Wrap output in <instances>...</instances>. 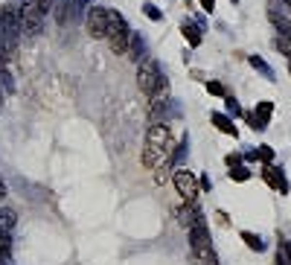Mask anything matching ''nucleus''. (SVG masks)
Listing matches in <instances>:
<instances>
[{
  "instance_id": "31",
  "label": "nucleus",
  "mask_w": 291,
  "mask_h": 265,
  "mask_svg": "<svg viewBox=\"0 0 291 265\" xmlns=\"http://www.w3.org/2000/svg\"><path fill=\"white\" fill-rule=\"evenodd\" d=\"M198 3H201L204 12H213V9H216V0H198Z\"/></svg>"
},
{
  "instance_id": "20",
  "label": "nucleus",
  "mask_w": 291,
  "mask_h": 265,
  "mask_svg": "<svg viewBox=\"0 0 291 265\" xmlns=\"http://www.w3.org/2000/svg\"><path fill=\"white\" fill-rule=\"evenodd\" d=\"M143 15H146L149 20H163V12H160L154 3H143Z\"/></svg>"
},
{
  "instance_id": "37",
  "label": "nucleus",
  "mask_w": 291,
  "mask_h": 265,
  "mask_svg": "<svg viewBox=\"0 0 291 265\" xmlns=\"http://www.w3.org/2000/svg\"><path fill=\"white\" fill-rule=\"evenodd\" d=\"M286 3H289V6H291V0H286Z\"/></svg>"
},
{
  "instance_id": "8",
  "label": "nucleus",
  "mask_w": 291,
  "mask_h": 265,
  "mask_svg": "<svg viewBox=\"0 0 291 265\" xmlns=\"http://www.w3.org/2000/svg\"><path fill=\"white\" fill-rule=\"evenodd\" d=\"M271 114H274V102H257V111L254 114H248V123H251V128L254 131H265L268 128V120H271Z\"/></svg>"
},
{
  "instance_id": "17",
  "label": "nucleus",
  "mask_w": 291,
  "mask_h": 265,
  "mask_svg": "<svg viewBox=\"0 0 291 265\" xmlns=\"http://www.w3.org/2000/svg\"><path fill=\"white\" fill-rule=\"evenodd\" d=\"M242 242H245L251 251H265V242H262L257 233H251V230H242Z\"/></svg>"
},
{
  "instance_id": "2",
  "label": "nucleus",
  "mask_w": 291,
  "mask_h": 265,
  "mask_svg": "<svg viewBox=\"0 0 291 265\" xmlns=\"http://www.w3.org/2000/svg\"><path fill=\"white\" fill-rule=\"evenodd\" d=\"M131 29H128V23H125V18L120 15V12H111L108 15V35H105V41H108V47L117 53V55H122V53H128V44H131Z\"/></svg>"
},
{
  "instance_id": "14",
  "label": "nucleus",
  "mask_w": 291,
  "mask_h": 265,
  "mask_svg": "<svg viewBox=\"0 0 291 265\" xmlns=\"http://www.w3.org/2000/svg\"><path fill=\"white\" fill-rule=\"evenodd\" d=\"M15 225H17V213L9 210V207H3V210H0V230H9V233H12Z\"/></svg>"
},
{
  "instance_id": "1",
  "label": "nucleus",
  "mask_w": 291,
  "mask_h": 265,
  "mask_svg": "<svg viewBox=\"0 0 291 265\" xmlns=\"http://www.w3.org/2000/svg\"><path fill=\"white\" fill-rule=\"evenodd\" d=\"M172 149V134L166 123H152L149 134H146V149H143V166L146 169H157L163 166V160L169 158Z\"/></svg>"
},
{
  "instance_id": "7",
  "label": "nucleus",
  "mask_w": 291,
  "mask_h": 265,
  "mask_svg": "<svg viewBox=\"0 0 291 265\" xmlns=\"http://www.w3.org/2000/svg\"><path fill=\"white\" fill-rule=\"evenodd\" d=\"M44 29V12L35 6V3H29V6H23V23H20V32L23 35H38Z\"/></svg>"
},
{
  "instance_id": "13",
  "label": "nucleus",
  "mask_w": 291,
  "mask_h": 265,
  "mask_svg": "<svg viewBox=\"0 0 291 265\" xmlns=\"http://www.w3.org/2000/svg\"><path fill=\"white\" fill-rule=\"evenodd\" d=\"M90 9V0H70V20H85Z\"/></svg>"
},
{
  "instance_id": "6",
  "label": "nucleus",
  "mask_w": 291,
  "mask_h": 265,
  "mask_svg": "<svg viewBox=\"0 0 291 265\" xmlns=\"http://www.w3.org/2000/svg\"><path fill=\"white\" fill-rule=\"evenodd\" d=\"M189 251H192V257H198V260L210 251V230H207L204 222H198V225L189 228Z\"/></svg>"
},
{
  "instance_id": "16",
  "label": "nucleus",
  "mask_w": 291,
  "mask_h": 265,
  "mask_svg": "<svg viewBox=\"0 0 291 265\" xmlns=\"http://www.w3.org/2000/svg\"><path fill=\"white\" fill-rule=\"evenodd\" d=\"M55 20H58V26H67V20H70V0H58L55 3Z\"/></svg>"
},
{
  "instance_id": "30",
  "label": "nucleus",
  "mask_w": 291,
  "mask_h": 265,
  "mask_svg": "<svg viewBox=\"0 0 291 265\" xmlns=\"http://www.w3.org/2000/svg\"><path fill=\"white\" fill-rule=\"evenodd\" d=\"M35 6H38V9H41L44 15H47V12L52 9V0H35Z\"/></svg>"
},
{
  "instance_id": "24",
  "label": "nucleus",
  "mask_w": 291,
  "mask_h": 265,
  "mask_svg": "<svg viewBox=\"0 0 291 265\" xmlns=\"http://www.w3.org/2000/svg\"><path fill=\"white\" fill-rule=\"evenodd\" d=\"M207 90H210L213 96H227V90H224L222 82H207Z\"/></svg>"
},
{
  "instance_id": "35",
  "label": "nucleus",
  "mask_w": 291,
  "mask_h": 265,
  "mask_svg": "<svg viewBox=\"0 0 291 265\" xmlns=\"http://www.w3.org/2000/svg\"><path fill=\"white\" fill-rule=\"evenodd\" d=\"M289 73H291V58H289Z\"/></svg>"
},
{
  "instance_id": "3",
  "label": "nucleus",
  "mask_w": 291,
  "mask_h": 265,
  "mask_svg": "<svg viewBox=\"0 0 291 265\" xmlns=\"http://www.w3.org/2000/svg\"><path fill=\"white\" fill-rule=\"evenodd\" d=\"M160 64L154 61V58H143V64H140V70H137V85H140V90L149 96V99H154V93H157V85H160Z\"/></svg>"
},
{
  "instance_id": "10",
  "label": "nucleus",
  "mask_w": 291,
  "mask_h": 265,
  "mask_svg": "<svg viewBox=\"0 0 291 265\" xmlns=\"http://www.w3.org/2000/svg\"><path fill=\"white\" fill-rule=\"evenodd\" d=\"M210 120H213V125L222 131V134H230V137H239V128L233 125V117L230 114H222V111H213L210 114Z\"/></svg>"
},
{
  "instance_id": "21",
  "label": "nucleus",
  "mask_w": 291,
  "mask_h": 265,
  "mask_svg": "<svg viewBox=\"0 0 291 265\" xmlns=\"http://www.w3.org/2000/svg\"><path fill=\"white\" fill-rule=\"evenodd\" d=\"M251 64H254V67H257V70H259V73H262L265 79H274V70H271V67H268V64H265L262 58H257V55H251Z\"/></svg>"
},
{
  "instance_id": "9",
  "label": "nucleus",
  "mask_w": 291,
  "mask_h": 265,
  "mask_svg": "<svg viewBox=\"0 0 291 265\" xmlns=\"http://www.w3.org/2000/svg\"><path fill=\"white\" fill-rule=\"evenodd\" d=\"M262 178H265V184H268V187H274V190H280L283 195L289 193V181H286V175H283V169H277V166H271V163H265V169H262Z\"/></svg>"
},
{
  "instance_id": "32",
  "label": "nucleus",
  "mask_w": 291,
  "mask_h": 265,
  "mask_svg": "<svg viewBox=\"0 0 291 265\" xmlns=\"http://www.w3.org/2000/svg\"><path fill=\"white\" fill-rule=\"evenodd\" d=\"M198 187H201V190H210V187H213V184H210V175H201V181H198Z\"/></svg>"
},
{
  "instance_id": "26",
  "label": "nucleus",
  "mask_w": 291,
  "mask_h": 265,
  "mask_svg": "<svg viewBox=\"0 0 291 265\" xmlns=\"http://www.w3.org/2000/svg\"><path fill=\"white\" fill-rule=\"evenodd\" d=\"M277 47H280V53H286L291 58V38H283V35H280V38H277Z\"/></svg>"
},
{
  "instance_id": "15",
  "label": "nucleus",
  "mask_w": 291,
  "mask_h": 265,
  "mask_svg": "<svg viewBox=\"0 0 291 265\" xmlns=\"http://www.w3.org/2000/svg\"><path fill=\"white\" fill-rule=\"evenodd\" d=\"M143 53H146V44H143V38H140V35H131V44H128V55H131L134 61H140V58H143Z\"/></svg>"
},
{
  "instance_id": "28",
  "label": "nucleus",
  "mask_w": 291,
  "mask_h": 265,
  "mask_svg": "<svg viewBox=\"0 0 291 265\" xmlns=\"http://www.w3.org/2000/svg\"><path fill=\"white\" fill-rule=\"evenodd\" d=\"M6 58H12V53H9V47L3 41V29H0V61H6Z\"/></svg>"
},
{
  "instance_id": "36",
  "label": "nucleus",
  "mask_w": 291,
  "mask_h": 265,
  "mask_svg": "<svg viewBox=\"0 0 291 265\" xmlns=\"http://www.w3.org/2000/svg\"><path fill=\"white\" fill-rule=\"evenodd\" d=\"M230 3H239V0H230Z\"/></svg>"
},
{
  "instance_id": "12",
  "label": "nucleus",
  "mask_w": 291,
  "mask_h": 265,
  "mask_svg": "<svg viewBox=\"0 0 291 265\" xmlns=\"http://www.w3.org/2000/svg\"><path fill=\"white\" fill-rule=\"evenodd\" d=\"M181 32H184V38L189 41V47H201V41H204V26L201 23H192V20H184L181 23Z\"/></svg>"
},
{
  "instance_id": "33",
  "label": "nucleus",
  "mask_w": 291,
  "mask_h": 265,
  "mask_svg": "<svg viewBox=\"0 0 291 265\" xmlns=\"http://www.w3.org/2000/svg\"><path fill=\"white\" fill-rule=\"evenodd\" d=\"M283 251H286V257H289V260H291V242H289V245H286V248H283Z\"/></svg>"
},
{
  "instance_id": "11",
  "label": "nucleus",
  "mask_w": 291,
  "mask_h": 265,
  "mask_svg": "<svg viewBox=\"0 0 291 265\" xmlns=\"http://www.w3.org/2000/svg\"><path fill=\"white\" fill-rule=\"evenodd\" d=\"M178 222H181V225H184L187 230H189L192 225L204 222V219H201V210L195 207V201H187V207H181V210H178Z\"/></svg>"
},
{
  "instance_id": "22",
  "label": "nucleus",
  "mask_w": 291,
  "mask_h": 265,
  "mask_svg": "<svg viewBox=\"0 0 291 265\" xmlns=\"http://www.w3.org/2000/svg\"><path fill=\"white\" fill-rule=\"evenodd\" d=\"M224 108H227V114H230V117H242V105H239L233 96H224Z\"/></svg>"
},
{
  "instance_id": "27",
  "label": "nucleus",
  "mask_w": 291,
  "mask_h": 265,
  "mask_svg": "<svg viewBox=\"0 0 291 265\" xmlns=\"http://www.w3.org/2000/svg\"><path fill=\"white\" fill-rule=\"evenodd\" d=\"M201 265H219V257H216V251H213V248L201 257Z\"/></svg>"
},
{
  "instance_id": "5",
  "label": "nucleus",
  "mask_w": 291,
  "mask_h": 265,
  "mask_svg": "<svg viewBox=\"0 0 291 265\" xmlns=\"http://www.w3.org/2000/svg\"><path fill=\"white\" fill-rule=\"evenodd\" d=\"M172 184H175V190H178V195H181L184 201H195V195H198V181H195L192 172H187V169H175Z\"/></svg>"
},
{
  "instance_id": "25",
  "label": "nucleus",
  "mask_w": 291,
  "mask_h": 265,
  "mask_svg": "<svg viewBox=\"0 0 291 265\" xmlns=\"http://www.w3.org/2000/svg\"><path fill=\"white\" fill-rule=\"evenodd\" d=\"M257 155H259V160H265V163H271V160H274V149H271V146H259V149H257Z\"/></svg>"
},
{
  "instance_id": "34",
  "label": "nucleus",
  "mask_w": 291,
  "mask_h": 265,
  "mask_svg": "<svg viewBox=\"0 0 291 265\" xmlns=\"http://www.w3.org/2000/svg\"><path fill=\"white\" fill-rule=\"evenodd\" d=\"M3 195H6V184L0 181V198H3Z\"/></svg>"
},
{
  "instance_id": "19",
  "label": "nucleus",
  "mask_w": 291,
  "mask_h": 265,
  "mask_svg": "<svg viewBox=\"0 0 291 265\" xmlns=\"http://www.w3.org/2000/svg\"><path fill=\"white\" fill-rule=\"evenodd\" d=\"M9 254H12V236H9V230H0V257L9 260Z\"/></svg>"
},
{
  "instance_id": "29",
  "label": "nucleus",
  "mask_w": 291,
  "mask_h": 265,
  "mask_svg": "<svg viewBox=\"0 0 291 265\" xmlns=\"http://www.w3.org/2000/svg\"><path fill=\"white\" fill-rule=\"evenodd\" d=\"M224 160H227V166H239V163H242V155H239V152H233V155H227Z\"/></svg>"
},
{
  "instance_id": "23",
  "label": "nucleus",
  "mask_w": 291,
  "mask_h": 265,
  "mask_svg": "<svg viewBox=\"0 0 291 265\" xmlns=\"http://www.w3.org/2000/svg\"><path fill=\"white\" fill-rule=\"evenodd\" d=\"M187 149H189V143H187V137H184V143H181V146L175 149V155H172V163H175V166H178V163L184 160V155H187Z\"/></svg>"
},
{
  "instance_id": "4",
  "label": "nucleus",
  "mask_w": 291,
  "mask_h": 265,
  "mask_svg": "<svg viewBox=\"0 0 291 265\" xmlns=\"http://www.w3.org/2000/svg\"><path fill=\"white\" fill-rule=\"evenodd\" d=\"M108 15H111V9H105V6H90L87 9L85 26H87L90 38H105L108 35Z\"/></svg>"
},
{
  "instance_id": "18",
  "label": "nucleus",
  "mask_w": 291,
  "mask_h": 265,
  "mask_svg": "<svg viewBox=\"0 0 291 265\" xmlns=\"http://www.w3.org/2000/svg\"><path fill=\"white\" fill-rule=\"evenodd\" d=\"M248 178H251V169H248V166H242V163H239V166H230V181H248Z\"/></svg>"
}]
</instances>
